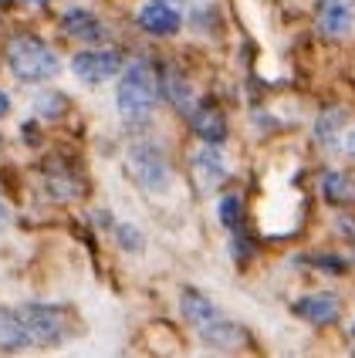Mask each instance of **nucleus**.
I'll return each mask as SVG.
<instances>
[{
  "label": "nucleus",
  "mask_w": 355,
  "mask_h": 358,
  "mask_svg": "<svg viewBox=\"0 0 355 358\" xmlns=\"http://www.w3.org/2000/svg\"><path fill=\"white\" fill-rule=\"evenodd\" d=\"M7 61H11V71L27 85H38V81H51L61 71L58 55L34 34H20L11 41L7 48Z\"/></svg>",
  "instance_id": "f257e3e1"
},
{
  "label": "nucleus",
  "mask_w": 355,
  "mask_h": 358,
  "mask_svg": "<svg viewBox=\"0 0 355 358\" xmlns=\"http://www.w3.org/2000/svg\"><path fill=\"white\" fill-rule=\"evenodd\" d=\"M156 75L146 61H132L125 64V75L118 81V115L129 122L136 119H146L153 108H156Z\"/></svg>",
  "instance_id": "f03ea898"
},
{
  "label": "nucleus",
  "mask_w": 355,
  "mask_h": 358,
  "mask_svg": "<svg viewBox=\"0 0 355 358\" xmlns=\"http://www.w3.org/2000/svg\"><path fill=\"white\" fill-rule=\"evenodd\" d=\"M20 324L27 328L31 341H44V345H55L64 335V315L58 308H44V304H27L18 311Z\"/></svg>",
  "instance_id": "7ed1b4c3"
},
{
  "label": "nucleus",
  "mask_w": 355,
  "mask_h": 358,
  "mask_svg": "<svg viewBox=\"0 0 355 358\" xmlns=\"http://www.w3.org/2000/svg\"><path fill=\"white\" fill-rule=\"evenodd\" d=\"M129 169L146 189H166L169 186V166L153 145H136L129 152Z\"/></svg>",
  "instance_id": "20e7f679"
},
{
  "label": "nucleus",
  "mask_w": 355,
  "mask_h": 358,
  "mask_svg": "<svg viewBox=\"0 0 355 358\" xmlns=\"http://www.w3.org/2000/svg\"><path fill=\"white\" fill-rule=\"evenodd\" d=\"M71 71L85 85H102V81L116 78L122 71V55H116V51H81L78 58L71 61Z\"/></svg>",
  "instance_id": "39448f33"
},
{
  "label": "nucleus",
  "mask_w": 355,
  "mask_h": 358,
  "mask_svg": "<svg viewBox=\"0 0 355 358\" xmlns=\"http://www.w3.org/2000/svg\"><path fill=\"white\" fill-rule=\"evenodd\" d=\"M355 24V0H321L318 3V31L328 38H345Z\"/></svg>",
  "instance_id": "423d86ee"
},
{
  "label": "nucleus",
  "mask_w": 355,
  "mask_h": 358,
  "mask_svg": "<svg viewBox=\"0 0 355 358\" xmlns=\"http://www.w3.org/2000/svg\"><path fill=\"white\" fill-rule=\"evenodd\" d=\"M183 17H179V10H173L166 0H149L142 10H139V27L146 31V34H153V38H169V34H176Z\"/></svg>",
  "instance_id": "0eeeda50"
},
{
  "label": "nucleus",
  "mask_w": 355,
  "mask_h": 358,
  "mask_svg": "<svg viewBox=\"0 0 355 358\" xmlns=\"http://www.w3.org/2000/svg\"><path fill=\"white\" fill-rule=\"evenodd\" d=\"M190 125H193V132H197L207 145H217V142L227 139V119H223V112L214 108V105L193 108V112H190Z\"/></svg>",
  "instance_id": "6e6552de"
},
{
  "label": "nucleus",
  "mask_w": 355,
  "mask_h": 358,
  "mask_svg": "<svg viewBox=\"0 0 355 358\" xmlns=\"http://www.w3.org/2000/svg\"><path fill=\"white\" fill-rule=\"evenodd\" d=\"M179 308H183V318L190 321V324H193L197 331H203V328H210L214 321L223 318L217 308H214V301L207 298V294H200V291H183V298H179Z\"/></svg>",
  "instance_id": "1a4fd4ad"
},
{
  "label": "nucleus",
  "mask_w": 355,
  "mask_h": 358,
  "mask_svg": "<svg viewBox=\"0 0 355 358\" xmlns=\"http://www.w3.org/2000/svg\"><path fill=\"white\" fill-rule=\"evenodd\" d=\"M295 311L301 315L305 321H315V324H332L338 318V311H342V304H338L335 294H305V298L295 304Z\"/></svg>",
  "instance_id": "9d476101"
},
{
  "label": "nucleus",
  "mask_w": 355,
  "mask_h": 358,
  "mask_svg": "<svg viewBox=\"0 0 355 358\" xmlns=\"http://www.w3.org/2000/svg\"><path fill=\"white\" fill-rule=\"evenodd\" d=\"M64 31H68L71 38H78V41H102L105 38L102 20L95 17L92 10H85V7H75V10L64 14Z\"/></svg>",
  "instance_id": "9b49d317"
},
{
  "label": "nucleus",
  "mask_w": 355,
  "mask_h": 358,
  "mask_svg": "<svg viewBox=\"0 0 355 358\" xmlns=\"http://www.w3.org/2000/svg\"><path fill=\"white\" fill-rule=\"evenodd\" d=\"M27 345H31V335L20 324L18 311H4L0 308V352H20Z\"/></svg>",
  "instance_id": "f8f14e48"
},
{
  "label": "nucleus",
  "mask_w": 355,
  "mask_h": 358,
  "mask_svg": "<svg viewBox=\"0 0 355 358\" xmlns=\"http://www.w3.org/2000/svg\"><path fill=\"white\" fill-rule=\"evenodd\" d=\"M193 169H197V179L203 189H214L220 179L227 176V166H223V156L214 152V149H200L197 159H193Z\"/></svg>",
  "instance_id": "ddd939ff"
},
{
  "label": "nucleus",
  "mask_w": 355,
  "mask_h": 358,
  "mask_svg": "<svg viewBox=\"0 0 355 358\" xmlns=\"http://www.w3.org/2000/svg\"><path fill=\"white\" fill-rule=\"evenodd\" d=\"M321 196L328 199L332 206H349V203H355V182L352 176H345V173H325V179H321Z\"/></svg>",
  "instance_id": "4468645a"
},
{
  "label": "nucleus",
  "mask_w": 355,
  "mask_h": 358,
  "mask_svg": "<svg viewBox=\"0 0 355 358\" xmlns=\"http://www.w3.org/2000/svg\"><path fill=\"white\" fill-rule=\"evenodd\" d=\"M34 112H38L41 119H61L64 112H68V99L64 95H58V92H51V95H41L38 101H34Z\"/></svg>",
  "instance_id": "2eb2a0df"
},
{
  "label": "nucleus",
  "mask_w": 355,
  "mask_h": 358,
  "mask_svg": "<svg viewBox=\"0 0 355 358\" xmlns=\"http://www.w3.org/2000/svg\"><path fill=\"white\" fill-rule=\"evenodd\" d=\"M240 220H244V199L237 196V193L220 199V223L234 230V227H240Z\"/></svg>",
  "instance_id": "dca6fc26"
},
{
  "label": "nucleus",
  "mask_w": 355,
  "mask_h": 358,
  "mask_svg": "<svg viewBox=\"0 0 355 358\" xmlns=\"http://www.w3.org/2000/svg\"><path fill=\"white\" fill-rule=\"evenodd\" d=\"M166 92H169V99H173L176 108H190V105H193V92H190V85H186L183 78H176V75H169V78H166Z\"/></svg>",
  "instance_id": "f3484780"
},
{
  "label": "nucleus",
  "mask_w": 355,
  "mask_h": 358,
  "mask_svg": "<svg viewBox=\"0 0 355 358\" xmlns=\"http://www.w3.org/2000/svg\"><path fill=\"white\" fill-rule=\"evenodd\" d=\"M342 122H345V112H332V115H325V119L315 125V136L325 142V145H332V142H335V132L342 129Z\"/></svg>",
  "instance_id": "a211bd4d"
},
{
  "label": "nucleus",
  "mask_w": 355,
  "mask_h": 358,
  "mask_svg": "<svg viewBox=\"0 0 355 358\" xmlns=\"http://www.w3.org/2000/svg\"><path fill=\"white\" fill-rule=\"evenodd\" d=\"M118 243L125 250H142V234H139L136 227H118Z\"/></svg>",
  "instance_id": "6ab92c4d"
},
{
  "label": "nucleus",
  "mask_w": 355,
  "mask_h": 358,
  "mask_svg": "<svg viewBox=\"0 0 355 358\" xmlns=\"http://www.w3.org/2000/svg\"><path fill=\"white\" fill-rule=\"evenodd\" d=\"M7 112H11V99H7V95H4V92H0V119H4V115H7Z\"/></svg>",
  "instance_id": "aec40b11"
},
{
  "label": "nucleus",
  "mask_w": 355,
  "mask_h": 358,
  "mask_svg": "<svg viewBox=\"0 0 355 358\" xmlns=\"http://www.w3.org/2000/svg\"><path fill=\"white\" fill-rule=\"evenodd\" d=\"M4 220H7V206L0 203V227H4Z\"/></svg>",
  "instance_id": "412c9836"
},
{
  "label": "nucleus",
  "mask_w": 355,
  "mask_h": 358,
  "mask_svg": "<svg viewBox=\"0 0 355 358\" xmlns=\"http://www.w3.org/2000/svg\"><path fill=\"white\" fill-rule=\"evenodd\" d=\"M349 152H352V156H355V132H352V136H349Z\"/></svg>",
  "instance_id": "4be33fe9"
},
{
  "label": "nucleus",
  "mask_w": 355,
  "mask_h": 358,
  "mask_svg": "<svg viewBox=\"0 0 355 358\" xmlns=\"http://www.w3.org/2000/svg\"><path fill=\"white\" fill-rule=\"evenodd\" d=\"M352 338H355V324H352Z\"/></svg>",
  "instance_id": "5701e85b"
},
{
  "label": "nucleus",
  "mask_w": 355,
  "mask_h": 358,
  "mask_svg": "<svg viewBox=\"0 0 355 358\" xmlns=\"http://www.w3.org/2000/svg\"><path fill=\"white\" fill-rule=\"evenodd\" d=\"M0 149H4V142H0Z\"/></svg>",
  "instance_id": "b1692460"
},
{
  "label": "nucleus",
  "mask_w": 355,
  "mask_h": 358,
  "mask_svg": "<svg viewBox=\"0 0 355 358\" xmlns=\"http://www.w3.org/2000/svg\"><path fill=\"white\" fill-rule=\"evenodd\" d=\"M38 3H41V0H38Z\"/></svg>",
  "instance_id": "393cba45"
}]
</instances>
